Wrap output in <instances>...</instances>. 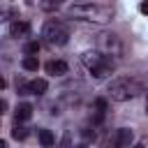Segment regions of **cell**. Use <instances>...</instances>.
<instances>
[{"instance_id":"9c48e42d","label":"cell","mask_w":148,"mask_h":148,"mask_svg":"<svg viewBox=\"0 0 148 148\" xmlns=\"http://www.w3.org/2000/svg\"><path fill=\"white\" fill-rule=\"evenodd\" d=\"M28 32H30V23L28 21H14L9 25V35L12 37H25Z\"/></svg>"},{"instance_id":"e0dca14e","label":"cell","mask_w":148,"mask_h":148,"mask_svg":"<svg viewBox=\"0 0 148 148\" xmlns=\"http://www.w3.org/2000/svg\"><path fill=\"white\" fill-rule=\"evenodd\" d=\"M132 148H146V146H143V143H136V146H132Z\"/></svg>"},{"instance_id":"7c38bea8","label":"cell","mask_w":148,"mask_h":148,"mask_svg":"<svg viewBox=\"0 0 148 148\" xmlns=\"http://www.w3.org/2000/svg\"><path fill=\"white\" fill-rule=\"evenodd\" d=\"M21 65H23L25 72H37V69H39V60L32 58V56H25V58L21 60Z\"/></svg>"},{"instance_id":"52a82bcc","label":"cell","mask_w":148,"mask_h":148,"mask_svg":"<svg viewBox=\"0 0 148 148\" xmlns=\"http://www.w3.org/2000/svg\"><path fill=\"white\" fill-rule=\"evenodd\" d=\"M44 69L51 76H62V74H67V62H62V60H49Z\"/></svg>"},{"instance_id":"ac0fdd59","label":"cell","mask_w":148,"mask_h":148,"mask_svg":"<svg viewBox=\"0 0 148 148\" xmlns=\"http://www.w3.org/2000/svg\"><path fill=\"white\" fill-rule=\"evenodd\" d=\"M146 113H148V104H146Z\"/></svg>"},{"instance_id":"5bb4252c","label":"cell","mask_w":148,"mask_h":148,"mask_svg":"<svg viewBox=\"0 0 148 148\" xmlns=\"http://www.w3.org/2000/svg\"><path fill=\"white\" fill-rule=\"evenodd\" d=\"M23 51H25V56H32V58H37V53H39V42H37V39L28 42V44L23 46Z\"/></svg>"},{"instance_id":"5b68a950","label":"cell","mask_w":148,"mask_h":148,"mask_svg":"<svg viewBox=\"0 0 148 148\" xmlns=\"http://www.w3.org/2000/svg\"><path fill=\"white\" fill-rule=\"evenodd\" d=\"M99 53H104V56H123V42L118 39V35H113V32L99 35Z\"/></svg>"},{"instance_id":"30bf717a","label":"cell","mask_w":148,"mask_h":148,"mask_svg":"<svg viewBox=\"0 0 148 148\" xmlns=\"http://www.w3.org/2000/svg\"><path fill=\"white\" fill-rule=\"evenodd\" d=\"M30 116H32V106H30L28 102L18 104V106H16V111H14V118H16V123H23V120H28Z\"/></svg>"},{"instance_id":"277c9868","label":"cell","mask_w":148,"mask_h":148,"mask_svg":"<svg viewBox=\"0 0 148 148\" xmlns=\"http://www.w3.org/2000/svg\"><path fill=\"white\" fill-rule=\"evenodd\" d=\"M42 37H44V42L49 46H62L69 39V28L58 18H49L44 23V28H42Z\"/></svg>"},{"instance_id":"8992f818","label":"cell","mask_w":148,"mask_h":148,"mask_svg":"<svg viewBox=\"0 0 148 148\" xmlns=\"http://www.w3.org/2000/svg\"><path fill=\"white\" fill-rule=\"evenodd\" d=\"M132 141H134V132H132L130 127H118V130L113 132V136H111L113 148H130Z\"/></svg>"},{"instance_id":"7a4b0ae2","label":"cell","mask_w":148,"mask_h":148,"mask_svg":"<svg viewBox=\"0 0 148 148\" xmlns=\"http://www.w3.org/2000/svg\"><path fill=\"white\" fill-rule=\"evenodd\" d=\"M139 92H143V86L139 79L134 76H118L109 83V97L116 99V102H125V99H132L136 97Z\"/></svg>"},{"instance_id":"4fadbf2b","label":"cell","mask_w":148,"mask_h":148,"mask_svg":"<svg viewBox=\"0 0 148 148\" xmlns=\"http://www.w3.org/2000/svg\"><path fill=\"white\" fill-rule=\"evenodd\" d=\"M12 136H14L16 141H23V139L28 136V130H25V127H23L21 123H16V125L12 127Z\"/></svg>"},{"instance_id":"9a60e30c","label":"cell","mask_w":148,"mask_h":148,"mask_svg":"<svg viewBox=\"0 0 148 148\" xmlns=\"http://www.w3.org/2000/svg\"><path fill=\"white\" fill-rule=\"evenodd\" d=\"M56 148H72V139H69V134H65V136H62V141H60Z\"/></svg>"},{"instance_id":"6da1fadb","label":"cell","mask_w":148,"mask_h":148,"mask_svg":"<svg viewBox=\"0 0 148 148\" xmlns=\"http://www.w3.org/2000/svg\"><path fill=\"white\" fill-rule=\"evenodd\" d=\"M69 16H76L81 21H97L104 23L113 16V9L109 5H99V2H79V5H69L67 7Z\"/></svg>"},{"instance_id":"8fae6325","label":"cell","mask_w":148,"mask_h":148,"mask_svg":"<svg viewBox=\"0 0 148 148\" xmlns=\"http://www.w3.org/2000/svg\"><path fill=\"white\" fill-rule=\"evenodd\" d=\"M39 143L44 146V148H51V146H56V136H53V132L51 130H39Z\"/></svg>"},{"instance_id":"2e32d148","label":"cell","mask_w":148,"mask_h":148,"mask_svg":"<svg viewBox=\"0 0 148 148\" xmlns=\"http://www.w3.org/2000/svg\"><path fill=\"white\" fill-rule=\"evenodd\" d=\"M139 12H141V14H148V2H141V5H139Z\"/></svg>"},{"instance_id":"3957f363","label":"cell","mask_w":148,"mask_h":148,"mask_svg":"<svg viewBox=\"0 0 148 148\" xmlns=\"http://www.w3.org/2000/svg\"><path fill=\"white\" fill-rule=\"evenodd\" d=\"M83 65H86V69H88L95 79H104V76H109V74L113 72V60H111L109 56L99 53V51H88V53H83Z\"/></svg>"},{"instance_id":"ba28073f","label":"cell","mask_w":148,"mask_h":148,"mask_svg":"<svg viewBox=\"0 0 148 148\" xmlns=\"http://www.w3.org/2000/svg\"><path fill=\"white\" fill-rule=\"evenodd\" d=\"M106 106H109V104H106L104 97L95 99V106H92V123H95V125L104 120V116H106Z\"/></svg>"}]
</instances>
